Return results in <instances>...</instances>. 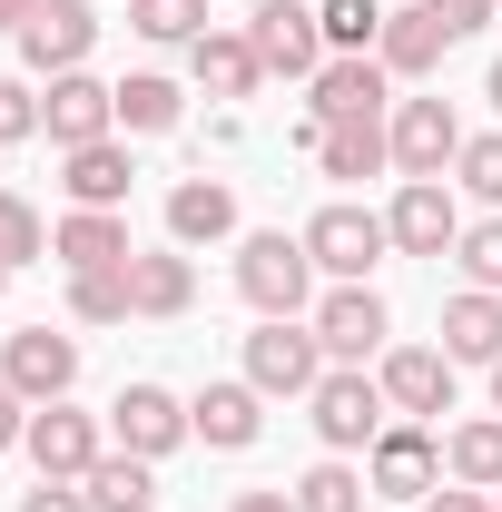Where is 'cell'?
Wrapping results in <instances>:
<instances>
[{"label": "cell", "instance_id": "cell-1", "mask_svg": "<svg viewBox=\"0 0 502 512\" xmlns=\"http://www.w3.org/2000/svg\"><path fill=\"white\" fill-rule=\"evenodd\" d=\"M306 256H315V276H335V286H365L384 256H394V227H384L375 207H355V197H335V207H315L306 227Z\"/></svg>", "mask_w": 502, "mask_h": 512}, {"label": "cell", "instance_id": "cell-27", "mask_svg": "<svg viewBox=\"0 0 502 512\" xmlns=\"http://www.w3.org/2000/svg\"><path fill=\"white\" fill-rule=\"evenodd\" d=\"M443 473L473 483V493H502V414H473L443 434Z\"/></svg>", "mask_w": 502, "mask_h": 512}, {"label": "cell", "instance_id": "cell-6", "mask_svg": "<svg viewBox=\"0 0 502 512\" xmlns=\"http://www.w3.org/2000/svg\"><path fill=\"white\" fill-rule=\"evenodd\" d=\"M0 384H10L20 404H60L69 384H79V335H60V325H20V335L0 345Z\"/></svg>", "mask_w": 502, "mask_h": 512}, {"label": "cell", "instance_id": "cell-46", "mask_svg": "<svg viewBox=\"0 0 502 512\" xmlns=\"http://www.w3.org/2000/svg\"><path fill=\"white\" fill-rule=\"evenodd\" d=\"M493 10H502V0H493Z\"/></svg>", "mask_w": 502, "mask_h": 512}, {"label": "cell", "instance_id": "cell-42", "mask_svg": "<svg viewBox=\"0 0 502 512\" xmlns=\"http://www.w3.org/2000/svg\"><path fill=\"white\" fill-rule=\"evenodd\" d=\"M30 10H40V0H0V30L20 40V20H30Z\"/></svg>", "mask_w": 502, "mask_h": 512}, {"label": "cell", "instance_id": "cell-18", "mask_svg": "<svg viewBox=\"0 0 502 512\" xmlns=\"http://www.w3.org/2000/svg\"><path fill=\"white\" fill-rule=\"evenodd\" d=\"M188 69H197L207 99H256V79H266V60H256L247 30H197V40H188Z\"/></svg>", "mask_w": 502, "mask_h": 512}, {"label": "cell", "instance_id": "cell-9", "mask_svg": "<svg viewBox=\"0 0 502 512\" xmlns=\"http://www.w3.org/2000/svg\"><path fill=\"white\" fill-rule=\"evenodd\" d=\"M384 227H394V256H453V247H463L453 178H404V188H394V207H384Z\"/></svg>", "mask_w": 502, "mask_h": 512}, {"label": "cell", "instance_id": "cell-38", "mask_svg": "<svg viewBox=\"0 0 502 512\" xmlns=\"http://www.w3.org/2000/svg\"><path fill=\"white\" fill-rule=\"evenodd\" d=\"M20 512H89V493H79V483H50V473H40V483L20 493Z\"/></svg>", "mask_w": 502, "mask_h": 512}, {"label": "cell", "instance_id": "cell-8", "mask_svg": "<svg viewBox=\"0 0 502 512\" xmlns=\"http://www.w3.org/2000/svg\"><path fill=\"white\" fill-rule=\"evenodd\" d=\"M375 384H384V404L414 414V424H443V414H453V355H443V345H384Z\"/></svg>", "mask_w": 502, "mask_h": 512}, {"label": "cell", "instance_id": "cell-17", "mask_svg": "<svg viewBox=\"0 0 502 512\" xmlns=\"http://www.w3.org/2000/svg\"><path fill=\"white\" fill-rule=\"evenodd\" d=\"M50 256H60L69 276H99V266H128V217L119 207H69L60 227H50Z\"/></svg>", "mask_w": 502, "mask_h": 512}, {"label": "cell", "instance_id": "cell-28", "mask_svg": "<svg viewBox=\"0 0 502 512\" xmlns=\"http://www.w3.org/2000/svg\"><path fill=\"white\" fill-rule=\"evenodd\" d=\"M178 79H158V69H138V79H119V128L128 138H158V128H178Z\"/></svg>", "mask_w": 502, "mask_h": 512}, {"label": "cell", "instance_id": "cell-33", "mask_svg": "<svg viewBox=\"0 0 502 512\" xmlns=\"http://www.w3.org/2000/svg\"><path fill=\"white\" fill-rule=\"evenodd\" d=\"M453 266H463V286H483V296H502V207L463 227V247H453Z\"/></svg>", "mask_w": 502, "mask_h": 512}, {"label": "cell", "instance_id": "cell-41", "mask_svg": "<svg viewBox=\"0 0 502 512\" xmlns=\"http://www.w3.org/2000/svg\"><path fill=\"white\" fill-rule=\"evenodd\" d=\"M227 512H296V493H237Z\"/></svg>", "mask_w": 502, "mask_h": 512}, {"label": "cell", "instance_id": "cell-21", "mask_svg": "<svg viewBox=\"0 0 502 512\" xmlns=\"http://www.w3.org/2000/svg\"><path fill=\"white\" fill-rule=\"evenodd\" d=\"M168 237H178V247L237 237V188H227V178H178V188H168Z\"/></svg>", "mask_w": 502, "mask_h": 512}, {"label": "cell", "instance_id": "cell-43", "mask_svg": "<svg viewBox=\"0 0 502 512\" xmlns=\"http://www.w3.org/2000/svg\"><path fill=\"white\" fill-rule=\"evenodd\" d=\"M483 99H493V109H502V60H493V79H483Z\"/></svg>", "mask_w": 502, "mask_h": 512}, {"label": "cell", "instance_id": "cell-12", "mask_svg": "<svg viewBox=\"0 0 502 512\" xmlns=\"http://www.w3.org/2000/svg\"><path fill=\"white\" fill-rule=\"evenodd\" d=\"M247 40H256V60L286 69V79H315V69L335 60V50H325V20H315L306 0H256Z\"/></svg>", "mask_w": 502, "mask_h": 512}, {"label": "cell", "instance_id": "cell-3", "mask_svg": "<svg viewBox=\"0 0 502 512\" xmlns=\"http://www.w3.org/2000/svg\"><path fill=\"white\" fill-rule=\"evenodd\" d=\"M315 434H325V453H375V434L394 424V404H384V384L365 375V365H325V384L306 394Z\"/></svg>", "mask_w": 502, "mask_h": 512}, {"label": "cell", "instance_id": "cell-44", "mask_svg": "<svg viewBox=\"0 0 502 512\" xmlns=\"http://www.w3.org/2000/svg\"><path fill=\"white\" fill-rule=\"evenodd\" d=\"M493 414H502V365H493Z\"/></svg>", "mask_w": 502, "mask_h": 512}, {"label": "cell", "instance_id": "cell-19", "mask_svg": "<svg viewBox=\"0 0 502 512\" xmlns=\"http://www.w3.org/2000/svg\"><path fill=\"white\" fill-rule=\"evenodd\" d=\"M256 404H266L256 384H207V394H197V404H188L197 444H207V453H247L256 434H266V414H256Z\"/></svg>", "mask_w": 502, "mask_h": 512}, {"label": "cell", "instance_id": "cell-31", "mask_svg": "<svg viewBox=\"0 0 502 512\" xmlns=\"http://www.w3.org/2000/svg\"><path fill=\"white\" fill-rule=\"evenodd\" d=\"M128 30L158 40V50H188L197 30H207V0H128Z\"/></svg>", "mask_w": 502, "mask_h": 512}, {"label": "cell", "instance_id": "cell-24", "mask_svg": "<svg viewBox=\"0 0 502 512\" xmlns=\"http://www.w3.org/2000/svg\"><path fill=\"white\" fill-rule=\"evenodd\" d=\"M69 158V207H128V178H138V168H128V148L119 138H89V148H60Z\"/></svg>", "mask_w": 502, "mask_h": 512}, {"label": "cell", "instance_id": "cell-36", "mask_svg": "<svg viewBox=\"0 0 502 512\" xmlns=\"http://www.w3.org/2000/svg\"><path fill=\"white\" fill-rule=\"evenodd\" d=\"M20 138H40V89L0 69V148H20Z\"/></svg>", "mask_w": 502, "mask_h": 512}, {"label": "cell", "instance_id": "cell-37", "mask_svg": "<svg viewBox=\"0 0 502 512\" xmlns=\"http://www.w3.org/2000/svg\"><path fill=\"white\" fill-rule=\"evenodd\" d=\"M434 20L453 30V40H473V30H493L502 10H493V0H434Z\"/></svg>", "mask_w": 502, "mask_h": 512}, {"label": "cell", "instance_id": "cell-13", "mask_svg": "<svg viewBox=\"0 0 502 512\" xmlns=\"http://www.w3.org/2000/svg\"><path fill=\"white\" fill-rule=\"evenodd\" d=\"M30 463L50 473V483H89V463H99V414H79V404H30Z\"/></svg>", "mask_w": 502, "mask_h": 512}, {"label": "cell", "instance_id": "cell-26", "mask_svg": "<svg viewBox=\"0 0 502 512\" xmlns=\"http://www.w3.org/2000/svg\"><path fill=\"white\" fill-rule=\"evenodd\" d=\"M79 493H89V512H158V463H138V453H99Z\"/></svg>", "mask_w": 502, "mask_h": 512}, {"label": "cell", "instance_id": "cell-2", "mask_svg": "<svg viewBox=\"0 0 502 512\" xmlns=\"http://www.w3.org/2000/svg\"><path fill=\"white\" fill-rule=\"evenodd\" d=\"M306 286H315L306 237H286V227L237 237V296H247L256 316H306Z\"/></svg>", "mask_w": 502, "mask_h": 512}, {"label": "cell", "instance_id": "cell-7", "mask_svg": "<svg viewBox=\"0 0 502 512\" xmlns=\"http://www.w3.org/2000/svg\"><path fill=\"white\" fill-rule=\"evenodd\" d=\"M306 325H315V345H325V365H365V355H384V335H394L375 286H325Z\"/></svg>", "mask_w": 502, "mask_h": 512}, {"label": "cell", "instance_id": "cell-39", "mask_svg": "<svg viewBox=\"0 0 502 512\" xmlns=\"http://www.w3.org/2000/svg\"><path fill=\"white\" fill-rule=\"evenodd\" d=\"M424 512H502V493H473V483H443V493H424Z\"/></svg>", "mask_w": 502, "mask_h": 512}, {"label": "cell", "instance_id": "cell-34", "mask_svg": "<svg viewBox=\"0 0 502 512\" xmlns=\"http://www.w3.org/2000/svg\"><path fill=\"white\" fill-rule=\"evenodd\" d=\"M453 188L483 197V207H502V128H493V138H463V158H453Z\"/></svg>", "mask_w": 502, "mask_h": 512}, {"label": "cell", "instance_id": "cell-5", "mask_svg": "<svg viewBox=\"0 0 502 512\" xmlns=\"http://www.w3.org/2000/svg\"><path fill=\"white\" fill-rule=\"evenodd\" d=\"M247 384H256V394H315V384H325V345H315V325L256 316V335H247Z\"/></svg>", "mask_w": 502, "mask_h": 512}, {"label": "cell", "instance_id": "cell-32", "mask_svg": "<svg viewBox=\"0 0 502 512\" xmlns=\"http://www.w3.org/2000/svg\"><path fill=\"white\" fill-rule=\"evenodd\" d=\"M315 20H325V50H335V60H355V50L384 40V0H325Z\"/></svg>", "mask_w": 502, "mask_h": 512}, {"label": "cell", "instance_id": "cell-45", "mask_svg": "<svg viewBox=\"0 0 502 512\" xmlns=\"http://www.w3.org/2000/svg\"><path fill=\"white\" fill-rule=\"evenodd\" d=\"M0 286H10V256H0Z\"/></svg>", "mask_w": 502, "mask_h": 512}, {"label": "cell", "instance_id": "cell-40", "mask_svg": "<svg viewBox=\"0 0 502 512\" xmlns=\"http://www.w3.org/2000/svg\"><path fill=\"white\" fill-rule=\"evenodd\" d=\"M20 434H30V404H20V394H10V384H0V453L20 444Z\"/></svg>", "mask_w": 502, "mask_h": 512}, {"label": "cell", "instance_id": "cell-11", "mask_svg": "<svg viewBox=\"0 0 502 512\" xmlns=\"http://www.w3.org/2000/svg\"><path fill=\"white\" fill-rule=\"evenodd\" d=\"M89 50H99V10H89V0H40V10L20 20V60L40 69V79L89 69Z\"/></svg>", "mask_w": 502, "mask_h": 512}, {"label": "cell", "instance_id": "cell-15", "mask_svg": "<svg viewBox=\"0 0 502 512\" xmlns=\"http://www.w3.org/2000/svg\"><path fill=\"white\" fill-rule=\"evenodd\" d=\"M394 168L404 178H443L453 158H463V119L443 109V99H394Z\"/></svg>", "mask_w": 502, "mask_h": 512}, {"label": "cell", "instance_id": "cell-20", "mask_svg": "<svg viewBox=\"0 0 502 512\" xmlns=\"http://www.w3.org/2000/svg\"><path fill=\"white\" fill-rule=\"evenodd\" d=\"M443 50H453V30L434 20V0H414V10H384L375 60L394 69V79H424V69H443Z\"/></svg>", "mask_w": 502, "mask_h": 512}, {"label": "cell", "instance_id": "cell-4", "mask_svg": "<svg viewBox=\"0 0 502 512\" xmlns=\"http://www.w3.org/2000/svg\"><path fill=\"white\" fill-rule=\"evenodd\" d=\"M365 483H375L384 503H424V493H443V434L434 424H384L375 453H365Z\"/></svg>", "mask_w": 502, "mask_h": 512}, {"label": "cell", "instance_id": "cell-25", "mask_svg": "<svg viewBox=\"0 0 502 512\" xmlns=\"http://www.w3.org/2000/svg\"><path fill=\"white\" fill-rule=\"evenodd\" d=\"M128 296H138V316H188V306H197V266H188V247L128 256Z\"/></svg>", "mask_w": 502, "mask_h": 512}, {"label": "cell", "instance_id": "cell-35", "mask_svg": "<svg viewBox=\"0 0 502 512\" xmlns=\"http://www.w3.org/2000/svg\"><path fill=\"white\" fill-rule=\"evenodd\" d=\"M0 256H10V266L50 256V227H40V207H30V197H10V188H0Z\"/></svg>", "mask_w": 502, "mask_h": 512}, {"label": "cell", "instance_id": "cell-16", "mask_svg": "<svg viewBox=\"0 0 502 512\" xmlns=\"http://www.w3.org/2000/svg\"><path fill=\"white\" fill-rule=\"evenodd\" d=\"M384 79H394V69H384L375 50L325 60V69L306 79V109H315V119H384Z\"/></svg>", "mask_w": 502, "mask_h": 512}, {"label": "cell", "instance_id": "cell-23", "mask_svg": "<svg viewBox=\"0 0 502 512\" xmlns=\"http://www.w3.org/2000/svg\"><path fill=\"white\" fill-rule=\"evenodd\" d=\"M315 168H325V178H375V168H394V128L384 119H325Z\"/></svg>", "mask_w": 502, "mask_h": 512}, {"label": "cell", "instance_id": "cell-30", "mask_svg": "<svg viewBox=\"0 0 502 512\" xmlns=\"http://www.w3.org/2000/svg\"><path fill=\"white\" fill-rule=\"evenodd\" d=\"M69 316H79V325H128V316H138V296H128V266L69 276Z\"/></svg>", "mask_w": 502, "mask_h": 512}, {"label": "cell", "instance_id": "cell-22", "mask_svg": "<svg viewBox=\"0 0 502 512\" xmlns=\"http://www.w3.org/2000/svg\"><path fill=\"white\" fill-rule=\"evenodd\" d=\"M443 355L453 365H502V296H483V286L443 296Z\"/></svg>", "mask_w": 502, "mask_h": 512}, {"label": "cell", "instance_id": "cell-10", "mask_svg": "<svg viewBox=\"0 0 502 512\" xmlns=\"http://www.w3.org/2000/svg\"><path fill=\"white\" fill-rule=\"evenodd\" d=\"M109 434H119V453H138V463H158V453H178L197 434L188 424V404H178V394H168V384H119V404H109Z\"/></svg>", "mask_w": 502, "mask_h": 512}, {"label": "cell", "instance_id": "cell-29", "mask_svg": "<svg viewBox=\"0 0 502 512\" xmlns=\"http://www.w3.org/2000/svg\"><path fill=\"white\" fill-rule=\"evenodd\" d=\"M375 503V483L345 463V453H325L315 473H296V512H365Z\"/></svg>", "mask_w": 502, "mask_h": 512}, {"label": "cell", "instance_id": "cell-14", "mask_svg": "<svg viewBox=\"0 0 502 512\" xmlns=\"http://www.w3.org/2000/svg\"><path fill=\"white\" fill-rule=\"evenodd\" d=\"M40 128H50V148H89V138H109V128H119V89H109V79H89V69H60V79H50V99H40Z\"/></svg>", "mask_w": 502, "mask_h": 512}]
</instances>
